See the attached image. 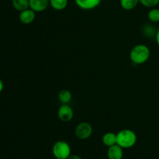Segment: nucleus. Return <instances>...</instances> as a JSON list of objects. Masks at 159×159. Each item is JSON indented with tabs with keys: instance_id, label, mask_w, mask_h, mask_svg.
Instances as JSON below:
<instances>
[{
	"instance_id": "nucleus-12",
	"label": "nucleus",
	"mask_w": 159,
	"mask_h": 159,
	"mask_svg": "<svg viewBox=\"0 0 159 159\" xmlns=\"http://www.w3.org/2000/svg\"><path fill=\"white\" fill-rule=\"evenodd\" d=\"M72 99V94L68 89H62L58 93V99L63 104H68Z\"/></svg>"
},
{
	"instance_id": "nucleus-4",
	"label": "nucleus",
	"mask_w": 159,
	"mask_h": 159,
	"mask_svg": "<svg viewBox=\"0 0 159 159\" xmlns=\"http://www.w3.org/2000/svg\"><path fill=\"white\" fill-rule=\"evenodd\" d=\"M93 132V127L88 122H82L77 125L75 130V136L80 140H86L92 136Z\"/></svg>"
},
{
	"instance_id": "nucleus-5",
	"label": "nucleus",
	"mask_w": 159,
	"mask_h": 159,
	"mask_svg": "<svg viewBox=\"0 0 159 159\" xmlns=\"http://www.w3.org/2000/svg\"><path fill=\"white\" fill-rule=\"evenodd\" d=\"M57 116L62 122H70L74 117V111L69 105L62 104L57 110Z\"/></svg>"
},
{
	"instance_id": "nucleus-3",
	"label": "nucleus",
	"mask_w": 159,
	"mask_h": 159,
	"mask_svg": "<svg viewBox=\"0 0 159 159\" xmlns=\"http://www.w3.org/2000/svg\"><path fill=\"white\" fill-rule=\"evenodd\" d=\"M71 147L66 141H58L52 147V154L56 159H67L71 154Z\"/></svg>"
},
{
	"instance_id": "nucleus-14",
	"label": "nucleus",
	"mask_w": 159,
	"mask_h": 159,
	"mask_svg": "<svg viewBox=\"0 0 159 159\" xmlns=\"http://www.w3.org/2000/svg\"><path fill=\"white\" fill-rule=\"evenodd\" d=\"M120 6L125 10H131L134 9L138 3H140V0H120Z\"/></svg>"
},
{
	"instance_id": "nucleus-13",
	"label": "nucleus",
	"mask_w": 159,
	"mask_h": 159,
	"mask_svg": "<svg viewBox=\"0 0 159 159\" xmlns=\"http://www.w3.org/2000/svg\"><path fill=\"white\" fill-rule=\"evenodd\" d=\"M68 0H50V6L55 10H63L68 6Z\"/></svg>"
},
{
	"instance_id": "nucleus-19",
	"label": "nucleus",
	"mask_w": 159,
	"mask_h": 159,
	"mask_svg": "<svg viewBox=\"0 0 159 159\" xmlns=\"http://www.w3.org/2000/svg\"><path fill=\"white\" fill-rule=\"evenodd\" d=\"M3 88H4V84H3L2 81L0 79V93H1L2 91L3 90Z\"/></svg>"
},
{
	"instance_id": "nucleus-18",
	"label": "nucleus",
	"mask_w": 159,
	"mask_h": 159,
	"mask_svg": "<svg viewBox=\"0 0 159 159\" xmlns=\"http://www.w3.org/2000/svg\"><path fill=\"white\" fill-rule=\"evenodd\" d=\"M155 38H156L157 44H158V47H159V29L158 30V31H157L156 35H155Z\"/></svg>"
},
{
	"instance_id": "nucleus-10",
	"label": "nucleus",
	"mask_w": 159,
	"mask_h": 159,
	"mask_svg": "<svg viewBox=\"0 0 159 159\" xmlns=\"http://www.w3.org/2000/svg\"><path fill=\"white\" fill-rule=\"evenodd\" d=\"M102 142L104 145L108 148L116 144V134L112 132L104 134L102 138Z\"/></svg>"
},
{
	"instance_id": "nucleus-8",
	"label": "nucleus",
	"mask_w": 159,
	"mask_h": 159,
	"mask_svg": "<svg viewBox=\"0 0 159 159\" xmlns=\"http://www.w3.org/2000/svg\"><path fill=\"white\" fill-rule=\"evenodd\" d=\"M102 0H75L78 7L84 10H91L99 6Z\"/></svg>"
},
{
	"instance_id": "nucleus-15",
	"label": "nucleus",
	"mask_w": 159,
	"mask_h": 159,
	"mask_svg": "<svg viewBox=\"0 0 159 159\" xmlns=\"http://www.w3.org/2000/svg\"><path fill=\"white\" fill-rule=\"evenodd\" d=\"M148 18L152 23H158L159 22V9L158 8H152L148 13Z\"/></svg>"
},
{
	"instance_id": "nucleus-20",
	"label": "nucleus",
	"mask_w": 159,
	"mask_h": 159,
	"mask_svg": "<svg viewBox=\"0 0 159 159\" xmlns=\"http://www.w3.org/2000/svg\"><path fill=\"white\" fill-rule=\"evenodd\" d=\"M158 116H159V112H158Z\"/></svg>"
},
{
	"instance_id": "nucleus-1",
	"label": "nucleus",
	"mask_w": 159,
	"mask_h": 159,
	"mask_svg": "<svg viewBox=\"0 0 159 159\" xmlns=\"http://www.w3.org/2000/svg\"><path fill=\"white\" fill-rule=\"evenodd\" d=\"M151 56L150 48L144 44H138L130 52V58L135 65H143L148 61Z\"/></svg>"
},
{
	"instance_id": "nucleus-17",
	"label": "nucleus",
	"mask_w": 159,
	"mask_h": 159,
	"mask_svg": "<svg viewBox=\"0 0 159 159\" xmlns=\"http://www.w3.org/2000/svg\"><path fill=\"white\" fill-rule=\"evenodd\" d=\"M67 159H82V158L77 155H71Z\"/></svg>"
},
{
	"instance_id": "nucleus-16",
	"label": "nucleus",
	"mask_w": 159,
	"mask_h": 159,
	"mask_svg": "<svg viewBox=\"0 0 159 159\" xmlns=\"http://www.w3.org/2000/svg\"><path fill=\"white\" fill-rule=\"evenodd\" d=\"M140 3L147 8L156 7L159 4V0H140Z\"/></svg>"
},
{
	"instance_id": "nucleus-6",
	"label": "nucleus",
	"mask_w": 159,
	"mask_h": 159,
	"mask_svg": "<svg viewBox=\"0 0 159 159\" xmlns=\"http://www.w3.org/2000/svg\"><path fill=\"white\" fill-rule=\"evenodd\" d=\"M35 17H36L35 11L31 9L30 8H28V9L20 12L19 18H20V22H21L23 24L28 25V24H30V23H32L34 21Z\"/></svg>"
},
{
	"instance_id": "nucleus-11",
	"label": "nucleus",
	"mask_w": 159,
	"mask_h": 159,
	"mask_svg": "<svg viewBox=\"0 0 159 159\" xmlns=\"http://www.w3.org/2000/svg\"><path fill=\"white\" fill-rule=\"evenodd\" d=\"M12 5L16 10L20 12L30 8L29 0H12Z\"/></svg>"
},
{
	"instance_id": "nucleus-7",
	"label": "nucleus",
	"mask_w": 159,
	"mask_h": 159,
	"mask_svg": "<svg viewBox=\"0 0 159 159\" xmlns=\"http://www.w3.org/2000/svg\"><path fill=\"white\" fill-rule=\"evenodd\" d=\"M30 8L36 12H43L50 5V0H29Z\"/></svg>"
},
{
	"instance_id": "nucleus-2",
	"label": "nucleus",
	"mask_w": 159,
	"mask_h": 159,
	"mask_svg": "<svg viewBox=\"0 0 159 159\" xmlns=\"http://www.w3.org/2000/svg\"><path fill=\"white\" fill-rule=\"evenodd\" d=\"M137 139L136 134L130 129H124L116 134V144L124 149L134 146Z\"/></svg>"
},
{
	"instance_id": "nucleus-9",
	"label": "nucleus",
	"mask_w": 159,
	"mask_h": 159,
	"mask_svg": "<svg viewBox=\"0 0 159 159\" xmlns=\"http://www.w3.org/2000/svg\"><path fill=\"white\" fill-rule=\"evenodd\" d=\"M107 157L109 159H122L124 157V148L117 144L109 147Z\"/></svg>"
}]
</instances>
